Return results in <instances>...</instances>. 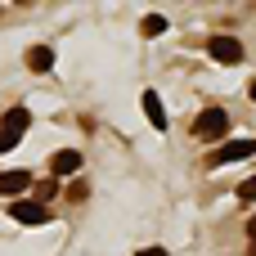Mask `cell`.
Returning <instances> with one entry per match:
<instances>
[{
  "mask_svg": "<svg viewBox=\"0 0 256 256\" xmlns=\"http://www.w3.org/2000/svg\"><path fill=\"white\" fill-rule=\"evenodd\" d=\"M194 135H198L202 144H220V140L230 135V112H225V108H202V112L194 117Z\"/></svg>",
  "mask_w": 256,
  "mask_h": 256,
  "instance_id": "obj_1",
  "label": "cell"
},
{
  "mask_svg": "<svg viewBox=\"0 0 256 256\" xmlns=\"http://www.w3.org/2000/svg\"><path fill=\"white\" fill-rule=\"evenodd\" d=\"M243 158H256V140H220V148L207 158V166H230Z\"/></svg>",
  "mask_w": 256,
  "mask_h": 256,
  "instance_id": "obj_2",
  "label": "cell"
},
{
  "mask_svg": "<svg viewBox=\"0 0 256 256\" xmlns=\"http://www.w3.org/2000/svg\"><path fill=\"white\" fill-rule=\"evenodd\" d=\"M9 216H14L18 225H45V220H50V212H45L40 198H18V202H9Z\"/></svg>",
  "mask_w": 256,
  "mask_h": 256,
  "instance_id": "obj_3",
  "label": "cell"
},
{
  "mask_svg": "<svg viewBox=\"0 0 256 256\" xmlns=\"http://www.w3.org/2000/svg\"><path fill=\"white\" fill-rule=\"evenodd\" d=\"M207 54H212L216 63H225V68H234V63H243V40H234V36H212V45H207Z\"/></svg>",
  "mask_w": 256,
  "mask_h": 256,
  "instance_id": "obj_4",
  "label": "cell"
},
{
  "mask_svg": "<svg viewBox=\"0 0 256 256\" xmlns=\"http://www.w3.org/2000/svg\"><path fill=\"white\" fill-rule=\"evenodd\" d=\"M76 171H81V153L76 148H58L50 158V176H76Z\"/></svg>",
  "mask_w": 256,
  "mask_h": 256,
  "instance_id": "obj_5",
  "label": "cell"
},
{
  "mask_svg": "<svg viewBox=\"0 0 256 256\" xmlns=\"http://www.w3.org/2000/svg\"><path fill=\"white\" fill-rule=\"evenodd\" d=\"M36 180L27 171H0V198H14V194H27Z\"/></svg>",
  "mask_w": 256,
  "mask_h": 256,
  "instance_id": "obj_6",
  "label": "cell"
},
{
  "mask_svg": "<svg viewBox=\"0 0 256 256\" xmlns=\"http://www.w3.org/2000/svg\"><path fill=\"white\" fill-rule=\"evenodd\" d=\"M144 117L153 122V130H166V108H162V99H158V90H144Z\"/></svg>",
  "mask_w": 256,
  "mask_h": 256,
  "instance_id": "obj_7",
  "label": "cell"
},
{
  "mask_svg": "<svg viewBox=\"0 0 256 256\" xmlns=\"http://www.w3.org/2000/svg\"><path fill=\"white\" fill-rule=\"evenodd\" d=\"M27 68H32V72H50V68H54V50H50V45H32V50H27Z\"/></svg>",
  "mask_w": 256,
  "mask_h": 256,
  "instance_id": "obj_8",
  "label": "cell"
},
{
  "mask_svg": "<svg viewBox=\"0 0 256 256\" xmlns=\"http://www.w3.org/2000/svg\"><path fill=\"white\" fill-rule=\"evenodd\" d=\"M27 126H32V112H27V108H9V112H4V130L22 135Z\"/></svg>",
  "mask_w": 256,
  "mask_h": 256,
  "instance_id": "obj_9",
  "label": "cell"
},
{
  "mask_svg": "<svg viewBox=\"0 0 256 256\" xmlns=\"http://www.w3.org/2000/svg\"><path fill=\"white\" fill-rule=\"evenodd\" d=\"M140 32H144V36H162V32H166V18H162V14H148V18L140 22Z\"/></svg>",
  "mask_w": 256,
  "mask_h": 256,
  "instance_id": "obj_10",
  "label": "cell"
},
{
  "mask_svg": "<svg viewBox=\"0 0 256 256\" xmlns=\"http://www.w3.org/2000/svg\"><path fill=\"white\" fill-rule=\"evenodd\" d=\"M32 194H36V198L45 202V198H54V194H58V184H54V180L45 176V180H36V184H32Z\"/></svg>",
  "mask_w": 256,
  "mask_h": 256,
  "instance_id": "obj_11",
  "label": "cell"
},
{
  "mask_svg": "<svg viewBox=\"0 0 256 256\" xmlns=\"http://www.w3.org/2000/svg\"><path fill=\"white\" fill-rule=\"evenodd\" d=\"M18 140H22V135H14V130H4V126H0V153H14V148H18Z\"/></svg>",
  "mask_w": 256,
  "mask_h": 256,
  "instance_id": "obj_12",
  "label": "cell"
},
{
  "mask_svg": "<svg viewBox=\"0 0 256 256\" xmlns=\"http://www.w3.org/2000/svg\"><path fill=\"white\" fill-rule=\"evenodd\" d=\"M68 198H72V202H81V198H90V189H86V180H72V184H68Z\"/></svg>",
  "mask_w": 256,
  "mask_h": 256,
  "instance_id": "obj_13",
  "label": "cell"
},
{
  "mask_svg": "<svg viewBox=\"0 0 256 256\" xmlns=\"http://www.w3.org/2000/svg\"><path fill=\"white\" fill-rule=\"evenodd\" d=\"M238 198H243V202H256V176H252V180H243V184H238Z\"/></svg>",
  "mask_w": 256,
  "mask_h": 256,
  "instance_id": "obj_14",
  "label": "cell"
},
{
  "mask_svg": "<svg viewBox=\"0 0 256 256\" xmlns=\"http://www.w3.org/2000/svg\"><path fill=\"white\" fill-rule=\"evenodd\" d=\"M144 256H166V248H148V252H144Z\"/></svg>",
  "mask_w": 256,
  "mask_h": 256,
  "instance_id": "obj_15",
  "label": "cell"
},
{
  "mask_svg": "<svg viewBox=\"0 0 256 256\" xmlns=\"http://www.w3.org/2000/svg\"><path fill=\"white\" fill-rule=\"evenodd\" d=\"M248 99H252V104H256V76H252V86H248Z\"/></svg>",
  "mask_w": 256,
  "mask_h": 256,
  "instance_id": "obj_16",
  "label": "cell"
},
{
  "mask_svg": "<svg viewBox=\"0 0 256 256\" xmlns=\"http://www.w3.org/2000/svg\"><path fill=\"white\" fill-rule=\"evenodd\" d=\"M248 234H252V238H256V216H252V220H248Z\"/></svg>",
  "mask_w": 256,
  "mask_h": 256,
  "instance_id": "obj_17",
  "label": "cell"
},
{
  "mask_svg": "<svg viewBox=\"0 0 256 256\" xmlns=\"http://www.w3.org/2000/svg\"><path fill=\"white\" fill-rule=\"evenodd\" d=\"M248 256H256V238H252V248H248Z\"/></svg>",
  "mask_w": 256,
  "mask_h": 256,
  "instance_id": "obj_18",
  "label": "cell"
}]
</instances>
